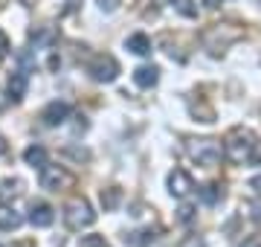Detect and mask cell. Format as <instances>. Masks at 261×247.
I'll use <instances>...</instances> for the list:
<instances>
[{"label":"cell","mask_w":261,"mask_h":247,"mask_svg":"<svg viewBox=\"0 0 261 247\" xmlns=\"http://www.w3.org/2000/svg\"><path fill=\"white\" fill-rule=\"evenodd\" d=\"M125 47H128L134 56H151V38L148 35H142V32L130 35V38L125 41Z\"/></svg>","instance_id":"cell-13"},{"label":"cell","mask_w":261,"mask_h":247,"mask_svg":"<svg viewBox=\"0 0 261 247\" xmlns=\"http://www.w3.org/2000/svg\"><path fill=\"white\" fill-rule=\"evenodd\" d=\"M79 247H111L108 241H105V236H82L79 238Z\"/></svg>","instance_id":"cell-17"},{"label":"cell","mask_w":261,"mask_h":247,"mask_svg":"<svg viewBox=\"0 0 261 247\" xmlns=\"http://www.w3.org/2000/svg\"><path fill=\"white\" fill-rule=\"evenodd\" d=\"M0 247H3V244H0Z\"/></svg>","instance_id":"cell-25"},{"label":"cell","mask_w":261,"mask_h":247,"mask_svg":"<svg viewBox=\"0 0 261 247\" xmlns=\"http://www.w3.org/2000/svg\"><path fill=\"white\" fill-rule=\"evenodd\" d=\"M119 198H122V192L113 186V189H108V192H102V207L105 209H113L116 204H119Z\"/></svg>","instance_id":"cell-16"},{"label":"cell","mask_w":261,"mask_h":247,"mask_svg":"<svg viewBox=\"0 0 261 247\" xmlns=\"http://www.w3.org/2000/svg\"><path fill=\"white\" fill-rule=\"evenodd\" d=\"M252 152H255V134L250 128H244V125H235L224 140V154L241 166V163H247L252 157Z\"/></svg>","instance_id":"cell-1"},{"label":"cell","mask_w":261,"mask_h":247,"mask_svg":"<svg viewBox=\"0 0 261 247\" xmlns=\"http://www.w3.org/2000/svg\"><path fill=\"white\" fill-rule=\"evenodd\" d=\"M186 152H189V157H192L197 166L212 169V166H218V163H221V157H224V145H221V140L203 137V140H189Z\"/></svg>","instance_id":"cell-2"},{"label":"cell","mask_w":261,"mask_h":247,"mask_svg":"<svg viewBox=\"0 0 261 247\" xmlns=\"http://www.w3.org/2000/svg\"><path fill=\"white\" fill-rule=\"evenodd\" d=\"M200 195H203L206 204H215V201L221 198V186H215V183H206L203 189H200Z\"/></svg>","instance_id":"cell-18"},{"label":"cell","mask_w":261,"mask_h":247,"mask_svg":"<svg viewBox=\"0 0 261 247\" xmlns=\"http://www.w3.org/2000/svg\"><path fill=\"white\" fill-rule=\"evenodd\" d=\"M96 3H99V9L102 12H116L122 0H96Z\"/></svg>","instance_id":"cell-20"},{"label":"cell","mask_w":261,"mask_h":247,"mask_svg":"<svg viewBox=\"0 0 261 247\" xmlns=\"http://www.w3.org/2000/svg\"><path fill=\"white\" fill-rule=\"evenodd\" d=\"M174 3V9L183 15V18H197V3L195 0H171Z\"/></svg>","instance_id":"cell-15"},{"label":"cell","mask_w":261,"mask_h":247,"mask_svg":"<svg viewBox=\"0 0 261 247\" xmlns=\"http://www.w3.org/2000/svg\"><path fill=\"white\" fill-rule=\"evenodd\" d=\"M27 85H29V73L27 70H18V73H12L9 76V102H20L23 93H27Z\"/></svg>","instance_id":"cell-9"},{"label":"cell","mask_w":261,"mask_h":247,"mask_svg":"<svg viewBox=\"0 0 261 247\" xmlns=\"http://www.w3.org/2000/svg\"><path fill=\"white\" fill-rule=\"evenodd\" d=\"M195 189V181H192V175L186 169H174L168 175V192L174 195V198H189Z\"/></svg>","instance_id":"cell-7"},{"label":"cell","mask_w":261,"mask_h":247,"mask_svg":"<svg viewBox=\"0 0 261 247\" xmlns=\"http://www.w3.org/2000/svg\"><path fill=\"white\" fill-rule=\"evenodd\" d=\"M53 221H56V212H53L49 204L35 201V204L29 207V224H32V227H49Z\"/></svg>","instance_id":"cell-8"},{"label":"cell","mask_w":261,"mask_h":247,"mask_svg":"<svg viewBox=\"0 0 261 247\" xmlns=\"http://www.w3.org/2000/svg\"><path fill=\"white\" fill-rule=\"evenodd\" d=\"M177 218L183 221V224H189V221L195 218V207H192V204H183V207L177 209Z\"/></svg>","instance_id":"cell-19"},{"label":"cell","mask_w":261,"mask_h":247,"mask_svg":"<svg viewBox=\"0 0 261 247\" xmlns=\"http://www.w3.org/2000/svg\"><path fill=\"white\" fill-rule=\"evenodd\" d=\"M23 160H27V166H32V169H41V166L49 163V154H47L44 145H29L27 152H23Z\"/></svg>","instance_id":"cell-12"},{"label":"cell","mask_w":261,"mask_h":247,"mask_svg":"<svg viewBox=\"0 0 261 247\" xmlns=\"http://www.w3.org/2000/svg\"><path fill=\"white\" fill-rule=\"evenodd\" d=\"M70 114H73L70 102H61V99H56V102H49L47 108L41 111V119H44V125L56 128V125H64L67 119H70Z\"/></svg>","instance_id":"cell-6"},{"label":"cell","mask_w":261,"mask_h":247,"mask_svg":"<svg viewBox=\"0 0 261 247\" xmlns=\"http://www.w3.org/2000/svg\"><path fill=\"white\" fill-rule=\"evenodd\" d=\"M157 82H160V70L154 64H145V67L134 70V85L137 87H154Z\"/></svg>","instance_id":"cell-10"},{"label":"cell","mask_w":261,"mask_h":247,"mask_svg":"<svg viewBox=\"0 0 261 247\" xmlns=\"http://www.w3.org/2000/svg\"><path fill=\"white\" fill-rule=\"evenodd\" d=\"M87 73L93 76V82H113V79L119 76V61L113 56H96L90 64H87Z\"/></svg>","instance_id":"cell-4"},{"label":"cell","mask_w":261,"mask_h":247,"mask_svg":"<svg viewBox=\"0 0 261 247\" xmlns=\"http://www.w3.org/2000/svg\"><path fill=\"white\" fill-rule=\"evenodd\" d=\"M20 212L9 204H0V230H18L20 227Z\"/></svg>","instance_id":"cell-11"},{"label":"cell","mask_w":261,"mask_h":247,"mask_svg":"<svg viewBox=\"0 0 261 247\" xmlns=\"http://www.w3.org/2000/svg\"><path fill=\"white\" fill-rule=\"evenodd\" d=\"M6 105H9V96H3V93H0V114L6 111Z\"/></svg>","instance_id":"cell-22"},{"label":"cell","mask_w":261,"mask_h":247,"mask_svg":"<svg viewBox=\"0 0 261 247\" xmlns=\"http://www.w3.org/2000/svg\"><path fill=\"white\" fill-rule=\"evenodd\" d=\"M247 247H261V241H258V238H250V244H247Z\"/></svg>","instance_id":"cell-24"},{"label":"cell","mask_w":261,"mask_h":247,"mask_svg":"<svg viewBox=\"0 0 261 247\" xmlns=\"http://www.w3.org/2000/svg\"><path fill=\"white\" fill-rule=\"evenodd\" d=\"M73 183V178H70V171L61 169V166H41V189H47V192H61L67 189Z\"/></svg>","instance_id":"cell-5"},{"label":"cell","mask_w":261,"mask_h":247,"mask_svg":"<svg viewBox=\"0 0 261 247\" xmlns=\"http://www.w3.org/2000/svg\"><path fill=\"white\" fill-rule=\"evenodd\" d=\"M9 38H6V32H3V29H0V61H3V58L9 56Z\"/></svg>","instance_id":"cell-21"},{"label":"cell","mask_w":261,"mask_h":247,"mask_svg":"<svg viewBox=\"0 0 261 247\" xmlns=\"http://www.w3.org/2000/svg\"><path fill=\"white\" fill-rule=\"evenodd\" d=\"M6 152H9V143H6V140L0 137V154H6Z\"/></svg>","instance_id":"cell-23"},{"label":"cell","mask_w":261,"mask_h":247,"mask_svg":"<svg viewBox=\"0 0 261 247\" xmlns=\"http://www.w3.org/2000/svg\"><path fill=\"white\" fill-rule=\"evenodd\" d=\"M93 221H96V212H93V207H90V201L73 198L64 207V224L70 230H75V233H82L84 227H90Z\"/></svg>","instance_id":"cell-3"},{"label":"cell","mask_w":261,"mask_h":247,"mask_svg":"<svg viewBox=\"0 0 261 247\" xmlns=\"http://www.w3.org/2000/svg\"><path fill=\"white\" fill-rule=\"evenodd\" d=\"M20 186H23V183H20L18 178L3 181V183H0V198L6 201V198H15V195H20Z\"/></svg>","instance_id":"cell-14"}]
</instances>
